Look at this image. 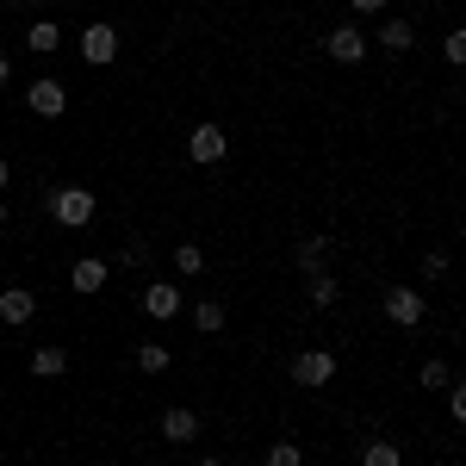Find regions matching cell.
I'll list each match as a JSON object with an SVG mask.
<instances>
[{"instance_id":"6da1fadb","label":"cell","mask_w":466,"mask_h":466,"mask_svg":"<svg viewBox=\"0 0 466 466\" xmlns=\"http://www.w3.org/2000/svg\"><path fill=\"white\" fill-rule=\"evenodd\" d=\"M100 212V199L87 193V187H50V218L63 224V230H87Z\"/></svg>"},{"instance_id":"7a4b0ae2","label":"cell","mask_w":466,"mask_h":466,"mask_svg":"<svg viewBox=\"0 0 466 466\" xmlns=\"http://www.w3.org/2000/svg\"><path fill=\"white\" fill-rule=\"evenodd\" d=\"M329 380H336V355H329V349L292 355V386H329Z\"/></svg>"},{"instance_id":"3957f363","label":"cell","mask_w":466,"mask_h":466,"mask_svg":"<svg viewBox=\"0 0 466 466\" xmlns=\"http://www.w3.org/2000/svg\"><path fill=\"white\" fill-rule=\"evenodd\" d=\"M81 56H87L94 69H106L112 56H118V32H112L106 19H94V25H81Z\"/></svg>"},{"instance_id":"277c9868","label":"cell","mask_w":466,"mask_h":466,"mask_svg":"<svg viewBox=\"0 0 466 466\" xmlns=\"http://www.w3.org/2000/svg\"><path fill=\"white\" fill-rule=\"evenodd\" d=\"M187 156H193V162H206V168H212V162H224V156H230V137H224V125H193V137H187Z\"/></svg>"},{"instance_id":"5b68a950","label":"cell","mask_w":466,"mask_h":466,"mask_svg":"<svg viewBox=\"0 0 466 466\" xmlns=\"http://www.w3.org/2000/svg\"><path fill=\"white\" fill-rule=\"evenodd\" d=\"M25 100H32L37 118H63V112H69V87L44 75V81H32V87H25Z\"/></svg>"},{"instance_id":"8992f818","label":"cell","mask_w":466,"mask_h":466,"mask_svg":"<svg viewBox=\"0 0 466 466\" xmlns=\"http://www.w3.org/2000/svg\"><path fill=\"white\" fill-rule=\"evenodd\" d=\"M386 318H392L398 329L423 323V292H417V287H386Z\"/></svg>"},{"instance_id":"52a82bcc","label":"cell","mask_w":466,"mask_h":466,"mask_svg":"<svg viewBox=\"0 0 466 466\" xmlns=\"http://www.w3.org/2000/svg\"><path fill=\"white\" fill-rule=\"evenodd\" d=\"M323 50H329V63H360L367 56V32L360 25H336V32L323 37Z\"/></svg>"},{"instance_id":"ba28073f","label":"cell","mask_w":466,"mask_h":466,"mask_svg":"<svg viewBox=\"0 0 466 466\" xmlns=\"http://www.w3.org/2000/svg\"><path fill=\"white\" fill-rule=\"evenodd\" d=\"M37 318V292L32 287H6L0 292V323H32Z\"/></svg>"},{"instance_id":"9c48e42d","label":"cell","mask_w":466,"mask_h":466,"mask_svg":"<svg viewBox=\"0 0 466 466\" xmlns=\"http://www.w3.org/2000/svg\"><path fill=\"white\" fill-rule=\"evenodd\" d=\"M144 311L156 323L175 318V311H180V287H175V280H149V287H144Z\"/></svg>"},{"instance_id":"30bf717a","label":"cell","mask_w":466,"mask_h":466,"mask_svg":"<svg viewBox=\"0 0 466 466\" xmlns=\"http://www.w3.org/2000/svg\"><path fill=\"white\" fill-rule=\"evenodd\" d=\"M323 255H329V237H299V249H292V268L311 280V274H323Z\"/></svg>"},{"instance_id":"8fae6325","label":"cell","mask_w":466,"mask_h":466,"mask_svg":"<svg viewBox=\"0 0 466 466\" xmlns=\"http://www.w3.org/2000/svg\"><path fill=\"white\" fill-rule=\"evenodd\" d=\"M162 435H168V441H193V435H199V417H193L187 404H168V410H162Z\"/></svg>"},{"instance_id":"7c38bea8","label":"cell","mask_w":466,"mask_h":466,"mask_svg":"<svg viewBox=\"0 0 466 466\" xmlns=\"http://www.w3.org/2000/svg\"><path fill=\"white\" fill-rule=\"evenodd\" d=\"M69 280H75V292H100L106 287V261H100V255H81L69 268Z\"/></svg>"},{"instance_id":"4fadbf2b","label":"cell","mask_w":466,"mask_h":466,"mask_svg":"<svg viewBox=\"0 0 466 466\" xmlns=\"http://www.w3.org/2000/svg\"><path fill=\"white\" fill-rule=\"evenodd\" d=\"M380 44H386L392 56H404V50L417 44V25H410V19H386V25H380Z\"/></svg>"},{"instance_id":"5bb4252c","label":"cell","mask_w":466,"mask_h":466,"mask_svg":"<svg viewBox=\"0 0 466 466\" xmlns=\"http://www.w3.org/2000/svg\"><path fill=\"white\" fill-rule=\"evenodd\" d=\"M63 367H69V355H63L56 342H44V349H32V373H37V380H56Z\"/></svg>"},{"instance_id":"9a60e30c","label":"cell","mask_w":466,"mask_h":466,"mask_svg":"<svg viewBox=\"0 0 466 466\" xmlns=\"http://www.w3.org/2000/svg\"><path fill=\"white\" fill-rule=\"evenodd\" d=\"M193 329H199V336H218V329H224V305H218V299H199V305H193Z\"/></svg>"},{"instance_id":"2e32d148","label":"cell","mask_w":466,"mask_h":466,"mask_svg":"<svg viewBox=\"0 0 466 466\" xmlns=\"http://www.w3.org/2000/svg\"><path fill=\"white\" fill-rule=\"evenodd\" d=\"M25 44H32L37 56H50V50H56V44H63V32H56V19H37L32 32H25Z\"/></svg>"},{"instance_id":"e0dca14e","label":"cell","mask_w":466,"mask_h":466,"mask_svg":"<svg viewBox=\"0 0 466 466\" xmlns=\"http://www.w3.org/2000/svg\"><path fill=\"white\" fill-rule=\"evenodd\" d=\"M175 268L187 274V280H193V274L206 268V249H199V243H175Z\"/></svg>"},{"instance_id":"ac0fdd59","label":"cell","mask_w":466,"mask_h":466,"mask_svg":"<svg viewBox=\"0 0 466 466\" xmlns=\"http://www.w3.org/2000/svg\"><path fill=\"white\" fill-rule=\"evenodd\" d=\"M360 466H404V454H398L392 441H367V454H360Z\"/></svg>"},{"instance_id":"d6986e66","label":"cell","mask_w":466,"mask_h":466,"mask_svg":"<svg viewBox=\"0 0 466 466\" xmlns=\"http://www.w3.org/2000/svg\"><path fill=\"white\" fill-rule=\"evenodd\" d=\"M336 299H342V287H336L329 274H311V305H318V311H329Z\"/></svg>"},{"instance_id":"ffe728a7","label":"cell","mask_w":466,"mask_h":466,"mask_svg":"<svg viewBox=\"0 0 466 466\" xmlns=\"http://www.w3.org/2000/svg\"><path fill=\"white\" fill-rule=\"evenodd\" d=\"M162 367H168V349L162 342H144L137 349V373H162Z\"/></svg>"},{"instance_id":"44dd1931","label":"cell","mask_w":466,"mask_h":466,"mask_svg":"<svg viewBox=\"0 0 466 466\" xmlns=\"http://www.w3.org/2000/svg\"><path fill=\"white\" fill-rule=\"evenodd\" d=\"M261 466H305V454H299V441H274Z\"/></svg>"},{"instance_id":"7402d4cb","label":"cell","mask_w":466,"mask_h":466,"mask_svg":"<svg viewBox=\"0 0 466 466\" xmlns=\"http://www.w3.org/2000/svg\"><path fill=\"white\" fill-rule=\"evenodd\" d=\"M448 380H454V367H448V360H423V386H448Z\"/></svg>"},{"instance_id":"603a6c76","label":"cell","mask_w":466,"mask_h":466,"mask_svg":"<svg viewBox=\"0 0 466 466\" xmlns=\"http://www.w3.org/2000/svg\"><path fill=\"white\" fill-rule=\"evenodd\" d=\"M441 50H448V63H466V32H461V25L441 37Z\"/></svg>"},{"instance_id":"cb8c5ba5","label":"cell","mask_w":466,"mask_h":466,"mask_svg":"<svg viewBox=\"0 0 466 466\" xmlns=\"http://www.w3.org/2000/svg\"><path fill=\"white\" fill-rule=\"evenodd\" d=\"M448 417H454V423H466V392H461V380H448Z\"/></svg>"},{"instance_id":"d4e9b609","label":"cell","mask_w":466,"mask_h":466,"mask_svg":"<svg viewBox=\"0 0 466 466\" xmlns=\"http://www.w3.org/2000/svg\"><path fill=\"white\" fill-rule=\"evenodd\" d=\"M423 274H430V280H441V274H448V255L430 249V255H423Z\"/></svg>"},{"instance_id":"484cf974","label":"cell","mask_w":466,"mask_h":466,"mask_svg":"<svg viewBox=\"0 0 466 466\" xmlns=\"http://www.w3.org/2000/svg\"><path fill=\"white\" fill-rule=\"evenodd\" d=\"M349 6H355V13H386L392 0H349Z\"/></svg>"},{"instance_id":"4316f807","label":"cell","mask_w":466,"mask_h":466,"mask_svg":"<svg viewBox=\"0 0 466 466\" xmlns=\"http://www.w3.org/2000/svg\"><path fill=\"white\" fill-rule=\"evenodd\" d=\"M6 180H13V168H6V156H0V193H6Z\"/></svg>"},{"instance_id":"83f0119b","label":"cell","mask_w":466,"mask_h":466,"mask_svg":"<svg viewBox=\"0 0 466 466\" xmlns=\"http://www.w3.org/2000/svg\"><path fill=\"white\" fill-rule=\"evenodd\" d=\"M6 75H13V63H6V56H0V87H6Z\"/></svg>"},{"instance_id":"f1b7e54d","label":"cell","mask_w":466,"mask_h":466,"mask_svg":"<svg viewBox=\"0 0 466 466\" xmlns=\"http://www.w3.org/2000/svg\"><path fill=\"white\" fill-rule=\"evenodd\" d=\"M0 230H6V206H0Z\"/></svg>"},{"instance_id":"f546056e","label":"cell","mask_w":466,"mask_h":466,"mask_svg":"<svg viewBox=\"0 0 466 466\" xmlns=\"http://www.w3.org/2000/svg\"><path fill=\"white\" fill-rule=\"evenodd\" d=\"M199 466H224V461H199Z\"/></svg>"},{"instance_id":"4dcf8cb0","label":"cell","mask_w":466,"mask_h":466,"mask_svg":"<svg viewBox=\"0 0 466 466\" xmlns=\"http://www.w3.org/2000/svg\"><path fill=\"white\" fill-rule=\"evenodd\" d=\"M32 6H50V0H32Z\"/></svg>"}]
</instances>
